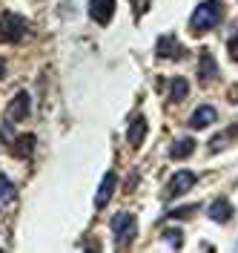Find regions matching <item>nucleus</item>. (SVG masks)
Wrapping results in <instances>:
<instances>
[{
    "instance_id": "5",
    "label": "nucleus",
    "mask_w": 238,
    "mask_h": 253,
    "mask_svg": "<svg viewBox=\"0 0 238 253\" xmlns=\"http://www.w3.org/2000/svg\"><path fill=\"white\" fill-rule=\"evenodd\" d=\"M29 110H32V95L17 92L12 104L6 107V121H23V118H29Z\"/></svg>"
},
{
    "instance_id": "6",
    "label": "nucleus",
    "mask_w": 238,
    "mask_h": 253,
    "mask_svg": "<svg viewBox=\"0 0 238 253\" xmlns=\"http://www.w3.org/2000/svg\"><path fill=\"white\" fill-rule=\"evenodd\" d=\"M212 78H218V61L209 49H201L198 55V81L201 84H209Z\"/></svg>"
},
{
    "instance_id": "1",
    "label": "nucleus",
    "mask_w": 238,
    "mask_h": 253,
    "mask_svg": "<svg viewBox=\"0 0 238 253\" xmlns=\"http://www.w3.org/2000/svg\"><path fill=\"white\" fill-rule=\"evenodd\" d=\"M224 15V6H221V0H204V3H198L195 6V12H192V26L190 29L195 32V35H204V32H209L218 20H221Z\"/></svg>"
},
{
    "instance_id": "2",
    "label": "nucleus",
    "mask_w": 238,
    "mask_h": 253,
    "mask_svg": "<svg viewBox=\"0 0 238 253\" xmlns=\"http://www.w3.org/2000/svg\"><path fill=\"white\" fill-rule=\"evenodd\" d=\"M26 20L15 12H3L0 15V41L3 43H20L26 38Z\"/></svg>"
},
{
    "instance_id": "15",
    "label": "nucleus",
    "mask_w": 238,
    "mask_h": 253,
    "mask_svg": "<svg viewBox=\"0 0 238 253\" xmlns=\"http://www.w3.org/2000/svg\"><path fill=\"white\" fill-rule=\"evenodd\" d=\"M187 95H190V81L187 78L178 75V78L170 81V98H172V101H184Z\"/></svg>"
},
{
    "instance_id": "12",
    "label": "nucleus",
    "mask_w": 238,
    "mask_h": 253,
    "mask_svg": "<svg viewBox=\"0 0 238 253\" xmlns=\"http://www.w3.org/2000/svg\"><path fill=\"white\" fill-rule=\"evenodd\" d=\"M143 135H146V118H143V115H135V118L129 121V129H127L129 147H141Z\"/></svg>"
},
{
    "instance_id": "11",
    "label": "nucleus",
    "mask_w": 238,
    "mask_h": 253,
    "mask_svg": "<svg viewBox=\"0 0 238 253\" xmlns=\"http://www.w3.org/2000/svg\"><path fill=\"white\" fill-rule=\"evenodd\" d=\"M192 153H195V141H192L190 135L175 138L172 147H170V158H172V161H184V158H190Z\"/></svg>"
},
{
    "instance_id": "17",
    "label": "nucleus",
    "mask_w": 238,
    "mask_h": 253,
    "mask_svg": "<svg viewBox=\"0 0 238 253\" xmlns=\"http://www.w3.org/2000/svg\"><path fill=\"white\" fill-rule=\"evenodd\" d=\"M227 49H230V58L238 63V32L233 35V38H230V41H227Z\"/></svg>"
},
{
    "instance_id": "16",
    "label": "nucleus",
    "mask_w": 238,
    "mask_h": 253,
    "mask_svg": "<svg viewBox=\"0 0 238 253\" xmlns=\"http://www.w3.org/2000/svg\"><path fill=\"white\" fill-rule=\"evenodd\" d=\"M9 199H15V184L9 181V175L0 173V202H9Z\"/></svg>"
},
{
    "instance_id": "13",
    "label": "nucleus",
    "mask_w": 238,
    "mask_h": 253,
    "mask_svg": "<svg viewBox=\"0 0 238 253\" xmlns=\"http://www.w3.org/2000/svg\"><path fill=\"white\" fill-rule=\"evenodd\" d=\"M206 213H209V219H212V221L224 224V221L233 219V205H230L227 199H215V202L209 205V210H206Z\"/></svg>"
},
{
    "instance_id": "18",
    "label": "nucleus",
    "mask_w": 238,
    "mask_h": 253,
    "mask_svg": "<svg viewBox=\"0 0 238 253\" xmlns=\"http://www.w3.org/2000/svg\"><path fill=\"white\" fill-rule=\"evenodd\" d=\"M167 242L172 245V248H181V230L172 227V230H167Z\"/></svg>"
},
{
    "instance_id": "19",
    "label": "nucleus",
    "mask_w": 238,
    "mask_h": 253,
    "mask_svg": "<svg viewBox=\"0 0 238 253\" xmlns=\"http://www.w3.org/2000/svg\"><path fill=\"white\" fill-rule=\"evenodd\" d=\"M192 210H195V207H178V210H172L170 216H175V219H187V216H192Z\"/></svg>"
},
{
    "instance_id": "9",
    "label": "nucleus",
    "mask_w": 238,
    "mask_h": 253,
    "mask_svg": "<svg viewBox=\"0 0 238 253\" xmlns=\"http://www.w3.org/2000/svg\"><path fill=\"white\" fill-rule=\"evenodd\" d=\"M215 118H218L215 107H212V104H201L198 110H192V115H190V126H192V129H206V126L212 124Z\"/></svg>"
},
{
    "instance_id": "4",
    "label": "nucleus",
    "mask_w": 238,
    "mask_h": 253,
    "mask_svg": "<svg viewBox=\"0 0 238 253\" xmlns=\"http://www.w3.org/2000/svg\"><path fill=\"white\" fill-rule=\"evenodd\" d=\"M195 181H198V175L192 173V170H178V173L170 178V187H167L170 199H178V196H184L187 190L195 187Z\"/></svg>"
},
{
    "instance_id": "10",
    "label": "nucleus",
    "mask_w": 238,
    "mask_h": 253,
    "mask_svg": "<svg viewBox=\"0 0 238 253\" xmlns=\"http://www.w3.org/2000/svg\"><path fill=\"white\" fill-rule=\"evenodd\" d=\"M115 187H118V175L109 170V173L103 175V181H101V187H98V193H95V207H98V210L109 205V199H112V193H115Z\"/></svg>"
},
{
    "instance_id": "20",
    "label": "nucleus",
    "mask_w": 238,
    "mask_h": 253,
    "mask_svg": "<svg viewBox=\"0 0 238 253\" xmlns=\"http://www.w3.org/2000/svg\"><path fill=\"white\" fill-rule=\"evenodd\" d=\"M0 78H6V61L0 58Z\"/></svg>"
},
{
    "instance_id": "14",
    "label": "nucleus",
    "mask_w": 238,
    "mask_h": 253,
    "mask_svg": "<svg viewBox=\"0 0 238 253\" xmlns=\"http://www.w3.org/2000/svg\"><path fill=\"white\" fill-rule=\"evenodd\" d=\"M34 138L32 132H26V135H17L15 141H12V156H17V158H29L34 153Z\"/></svg>"
},
{
    "instance_id": "3",
    "label": "nucleus",
    "mask_w": 238,
    "mask_h": 253,
    "mask_svg": "<svg viewBox=\"0 0 238 253\" xmlns=\"http://www.w3.org/2000/svg\"><path fill=\"white\" fill-rule=\"evenodd\" d=\"M112 233H115V242H118V248L121 245H129L135 233H138V219L132 216V213H118L115 219H112Z\"/></svg>"
},
{
    "instance_id": "8",
    "label": "nucleus",
    "mask_w": 238,
    "mask_h": 253,
    "mask_svg": "<svg viewBox=\"0 0 238 253\" xmlns=\"http://www.w3.org/2000/svg\"><path fill=\"white\" fill-rule=\"evenodd\" d=\"M112 15H115V0H89V17L95 23H109Z\"/></svg>"
},
{
    "instance_id": "7",
    "label": "nucleus",
    "mask_w": 238,
    "mask_h": 253,
    "mask_svg": "<svg viewBox=\"0 0 238 253\" xmlns=\"http://www.w3.org/2000/svg\"><path fill=\"white\" fill-rule=\"evenodd\" d=\"M155 55H158L161 61H178L184 52H181V43L175 41V35H161L158 38V43H155Z\"/></svg>"
}]
</instances>
